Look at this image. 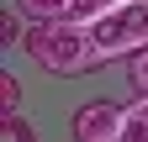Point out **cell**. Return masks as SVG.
<instances>
[{
    "mask_svg": "<svg viewBox=\"0 0 148 142\" xmlns=\"http://www.w3.org/2000/svg\"><path fill=\"white\" fill-rule=\"evenodd\" d=\"M27 58L48 74H95L106 63L95 42H90V26L85 21H48V26H32L27 32Z\"/></svg>",
    "mask_w": 148,
    "mask_h": 142,
    "instance_id": "obj_1",
    "label": "cell"
},
{
    "mask_svg": "<svg viewBox=\"0 0 148 142\" xmlns=\"http://www.w3.org/2000/svg\"><path fill=\"white\" fill-rule=\"evenodd\" d=\"M85 26H90V42L101 58H132L148 47V0H127L116 11H101Z\"/></svg>",
    "mask_w": 148,
    "mask_h": 142,
    "instance_id": "obj_2",
    "label": "cell"
},
{
    "mask_svg": "<svg viewBox=\"0 0 148 142\" xmlns=\"http://www.w3.org/2000/svg\"><path fill=\"white\" fill-rule=\"evenodd\" d=\"M122 121H127V111L116 100H90V105H79L74 111V142H116V132H122Z\"/></svg>",
    "mask_w": 148,
    "mask_h": 142,
    "instance_id": "obj_3",
    "label": "cell"
},
{
    "mask_svg": "<svg viewBox=\"0 0 148 142\" xmlns=\"http://www.w3.org/2000/svg\"><path fill=\"white\" fill-rule=\"evenodd\" d=\"M16 11H21L32 26H48V21H79V0H16Z\"/></svg>",
    "mask_w": 148,
    "mask_h": 142,
    "instance_id": "obj_4",
    "label": "cell"
},
{
    "mask_svg": "<svg viewBox=\"0 0 148 142\" xmlns=\"http://www.w3.org/2000/svg\"><path fill=\"white\" fill-rule=\"evenodd\" d=\"M0 142H37L27 116H0Z\"/></svg>",
    "mask_w": 148,
    "mask_h": 142,
    "instance_id": "obj_5",
    "label": "cell"
},
{
    "mask_svg": "<svg viewBox=\"0 0 148 142\" xmlns=\"http://www.w3.org/2000/svg\"><path fill=\"white\" fill-rule=\"evenodd\" d=\"M0 116H21V84H16V74H0Z\"/></svg>",
    "mask_w": 148,
    "mask_h": 142,
    "instance_id": "obj_6",
    "label": "cell"
},
{
    "mask_svg": "<svg viewBox=\"0 0 148 142\" xmlns=\"http://www.w3.org/2000/svg\"><path fill=\"white\" fill-rule=\"evenodd\" d=\"M116 142H148V121H143L138 111H127V121H122V132H116Z\"/></svg>",
    "mask_w": 148,
    "mask_h": 142,
    "instance_id": "obj_7",
    "label": "cell"
},
{
    "mask_svg": "<svg viewBox=\"0 0 148 142\" xmlns=\"http://www.w3.org/2000/svg\"><path fill=\"white\" fill-rule=\"evenodd\" d=\"M16 37H21V11H0V47H11ZM27 42V37H21Z\"/></svg>",
    "mask_w": 148,
    "mask_h": 142,
    "instance_id": "obj_8",
    "label": "cell"
},
{
    "mask_svg": "<svg viewBox=\"0 0 148 142\" xmlns=\"http://www.w3.org/2000/svg\"><path fill=\"white\" fill-rule=\"evenodd\" d=\"M127 74H132V84H138V95H148V47L127 58Z\"/></svg>",
    "mask_w": 148,
    "mask_h": 142,
    "instance_id": "obj_9",
    "label": "cell"
},
{
    "mask_svg": "<svg viewBox=\"0 0 148 142\" xmlns=\"http://www.w3.org/2000/svg\"><path fill=\"white\" fill-rule=\"evenodd\" d=\"M116 5H127V0H79V21H90L101 11H116Z\"/></svg>",
    "mask_w": 148,
    "mask_h": 142,
    "instance_id": "obj_10",
    "label": "cell"
},
{
    "mask_svg": "<svg viewBox=\"0 0 148 142\" xmlns=\"http://www.w3.org/2000/svg\"><path fill=\"white\" fill-rule=\"evenodd\" d=\"M127 111H138V116H143V121H148V95H138V100H132V105H127Z\"/></svg>",
    "mask_w": 148,
    "mask_h": 142,
    "instance_id": "obj_11",
    "label": "cell"
}]
</instances>
